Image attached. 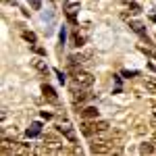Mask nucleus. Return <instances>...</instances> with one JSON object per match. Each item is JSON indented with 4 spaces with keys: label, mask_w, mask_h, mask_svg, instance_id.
<instances>
[{
    "label": "nucleus",
    "mask_w": 156,
    "mask_h": 156,
    "mask_svg": "<svg viewBox=\"0 0 156 156\" xmlns=\"http://www.w3.org/2000/svg\"><path fill=\"white\" fill-rule=\"evenodd\" d=\"M81 131H83V135L92 137V135H96V133L110 131V125H108V121H104V119H92V121H85L83 125H81Z\"/></svg>",
    "instance_id": "nucleus-1"
},
{
    "label": "nucleus",
    "mask_w": 156,
    "mask_h": 156,
    "mask_svg": "<svg viewBox=\"0 0 156 156\" xmlns=\"http://www.w3.org/2000/svg\"><path fill=\"white\" fill-rule=\"evenodd\" d=\"M44 146L48 148L52 154H65L67 150L62 148V140H60L58 135H54V133H46L44 135Z\"/></svg>",
    "instance_id": "nucleus-2"
},
{
    "label": "nucleus",
    "mask_w": 156,
    "mask_h": 156,
    "mask_svg": "<svg viewBox=\"0 0 156 156\" xmlns=\"http://www.w3.org/2000/svg\"><path fill=\"white\" fill-rule=\"evenodd\" d=\"M56 129H58V133H62L71 144H77V133H75V129H73L71 123H67V121H65V123H58Z\"/></svg>",
    "instance_id": "nucleus-3"
},
{
    "label": "nucleus",
    "mask_w": 156,
    "mask_h": 156,
    "mask_svg": "<svg viewBox=\"0 0 156 156\" xmlns=\"http://www.w3.org/2000/svg\"><path fill=\"white\" fill-rule=\"evenodd\" d=\"M73 77H75V85H81V87H92L94 85V75L87 71H79Z\"/></svg>",
    "instance_id": "nucleus-4"
},
{
    "label": "nucleus",
    "mask_w": 156,
    "mask_h": 156,
    "mask_svg": "<svg viewBox=\"0 0 156 156\" xmlns=\"http://www.w3.org/2000/svg\"><path fill=\"white\" fill-rule=\"evenodd\" d=\"M85 90H87V87H81V85L73 87V92H71V94H73V104H75V106H81L85 100L90 98V94H87Z\"/></svg>",
    "instance_id": "nucleus-5"
},
{
    "label": "nucleus",
    "mask_w": 156,
    "mask_h": 156,
    "mask_svg": "<svg viewBox=\"0 0 156 156\" xmlns=\"http://www.w3.org/2000/svg\"><path fill=\"white\" fill-rule=\"evenodd\" d=\"M65 12H67V19H69V23H77V12H79V2H73V4H67V9H65Z\"/></svg>",
    "instance_id": "nucleus-6"
},
{
    "label": "nucleus",
    "mask_w": 156,
    "mask_h": 156,
    "mask_svg": "<svg viewBox=\"0 0 156 156\" xmlns=\"http://www.w3.org/2000/svg\"><path fill=\"white\" fill-rule=\"evenodd\" d=\"M42 94H44V98L48 100V102H52V104H56L58 102V96H56V92H54V87L48 83H44L42 85Z\"/></svg>",
    "instance_id": "nucleus-7"
},
{
    "label": "nucleus",
    "mask_w": 156,
    "mask_h": 156,
    "mask_svg": "<svg viewBox=\"0 0 156 156\" xmlns=\"http://www.w3.org/2000/svg\"><path fill=\"white\" fill-rule=\"evenodd\" d=\"M85 37H87V31H79V29H75V31H73V46H75V48H81V46H83L85 44Z\"/></svg>",
    "instance_id": "nucleus-8"
},
{
    "label": "nucleus",
    "mask_w": 156,
    "mask_h": 156,
    "mask_svg": "<svg viewBox=\"0 0 156 156\" xmlns=\"http://www.w3.org/2000/svg\"><path fill=\"white\" fill-rule=\"evenodd\" d=\"M31 65H34V69H36L40 75H44V77L48 75L50 69H48V65H46V60H42V58H34V60H31Z\"/></svg>",
    "instance_id": "nucleus-9"
},
{
    "label": "nucleus",
    "mask_w": 156,
    "mask_h": 156,
    "mask_svg": "<svg viewBox=\"0 0 156 156\" xmlns=\"http://www.w3.org/2000/svg\"><path fill=\"white\" fill-rule=\"evenodd\" d=\"M129 27H131V29L135 31V34H137V36H142V37L146 40V42L150 44V40H148V36H146V29H144V25L140 23V21H129Z\"/></svg>",
    "instance_id": "nucleus-10"
},
{
    "label": "nucleus",
    "mask_w": 156,
    "mask_h": 156,
    "mask_svg": "<svg viewBox=\"0 0 156 156\" xmlns=\"http://www.w3.org/2000/svg\"><path fill=\"white\" fill-rule=\"evenodd\" d=\"M81 117H83L85 121H92V119H98V108L96 106H87L81 110Z\"/></svg>",
    "instance_id": "nucleus-11"
},
{
    "label": "nucleus",
    "mask_w": 156,
    "mask_h": 156,
    "mask_svg": "<svg viewBox=\"0 0 156 156\" xmlns=\"http://www.w3.org/2000/svg\"><path fill=\"white\" fill-rule=\"evenodd\" d=\"M156 152V146L152 142H144V144H140V154H154Z\"/></svg>",
    "instance_id": "nucleus-12"
},
{
    "label": "nucleus",
    "mask_w": 156,
    "mask_h": 156,
    "mask_svg": "<svg viewBox=\"0 0 156 156\" xmlns=\"http://www.w3.org/2000/svg\"><path fill=\"white\" fill-rule=\"evenodd\" d=\"M40 133H42V123H31L27 129V137H36Z\"/></svg>",
    "instance_id": "nucleus-13"
},
{
    "label": "nucleus",
    "mask_w": 156,
    "mask_h": 156,
    "mask_svg": "<svg viewBox=\"0 0 156 156\" xmlns=\"http://www.w3.org/2000/svg\"><path fill=\"white\" fill-rule=\"evenodd\" d=\"M144 87L150 92V94H156V77H148L144 81Z\"/></svg>",
    "instance_id": "nucleus-14"
},
{
    "label": "nucleus",
    "mask_w": 156,
    "mask_h": 156,
    "mask_svg": "<svg viewBox=\"0 0 156 156\" xmlns=\"http://www.w3.org/2000/svg\"><path fill=\"white\" fill-rule=\"evenodd\" d=\"M21 36H23V40H25V42H29V44H36V42H37V37H36L34 31H27V29H25Z\"/></svg>",
    "instance_id": "nucleus-15"
},
{
    "label": "nucleus",
    "mask_w": 156,
    "mask_h": 156,
    "mask_svg": "<svg viewBox=\"0 0 156 156\" xmlns=\"http://www.w3.org/2000/svg\"><path fill=\"white\" fill-rule=\"evenodd\" d=\"M127 9H129L131 15H140V12H142V9H140V4H137V2H129V4H127Z\"/></svg>",
    "instance_id": "nucleus-16"
},
{
    "label": "nucleus",
    "mask_w": 156,
    "mask_h": 156,
    "mask_svg": "<svg viewBox=\"0 0 156 156\" xmlns=\"http://www.w3.org/2000/svg\"><path fill=\"white\" fill-rule=\"evenodd\" d=\"M34 150H31V146L29 144H19V152L17 154H31Z\"/></svg>",
    "instance_id": "nucleus-17"
},
{
    "label": "nucleus",
    "mask_w": 156,
    "mask_h": 156,
    "mask_svg": "<svg viewBox=\"0 0 156 156\" xmlns=\"http://www.w3.org/2000/svg\"><path fill=\"white\" fill-rule=\"evenodd\" d=\"M31 50H34L36 54H40V56H46V50L42 48V46H37V42H36V44H31Z\"/></svg>",
    "instance_id": "nucleus-18"
},
{
    "label": "nucleus",
    "mask_w": 156,
    "mask_h": 156,
    "mask_svg": "<svg viewBox=\"0 0 156 156\" xmlns=\"http://www.w3.org/2000/svg\"><path fill=\"white\" fill-rule=\"evenodd\" d=\"M27 2H29V6H31L34 11H37V9L42 6V0H27Z\"/></svg>",
    "instance_id": "nucleus-19"
},
{
    "label": "nucleus",
    "mask_w": 156,
    "mask_h": 156,
    "mask_svg": "<svg viewBox=\"0 0 156 156\" xmlns=\"http://www.w3.org/2000/svg\"><path fill=\"white\" fill-rule=\"evenodd\" d=\"M71 154H81V148H79V146H75V144H73V148H71Z\"/></svg>",
    "instance_id": "nucleus-20"
},
{
    "label": "nucleus",
    "mask_w": 156,
    "mask_h": 156,
    "mask_svg": "<svg viewBox=\"0 0 156 156\" xmlns=\"http://www.w3.org/2000/svg\"><path fill=\"white\" fill-rule=\"evenodd\" d=\"M56 75H58V81H60V83H65V75H62L60 71H56Z\"/></svg>",
    "instance_id": "nucleus-21"
},
{
    "label": "nucleus",
    "mask_w": 156,
    "mask_h": 156,
    "mask_svg": "<svg viewBox=\"0 0 156 156\" xmlns=\"http://www.w3.org/2000/svg\"><path fill=\"white\" fill-rule=\"evenodd\" d=\"M150 125H152V127H154V129H156V115H154V117H152V121H150Z\"/></svg>",
    "instance_id": "nucleus-22"
},
{
    "label": "nucleus",
    "mask_w": 156,
    "mask_h": 156,
    "mask_svg": "<svg viewBox=\"0 0 156 156\" xmlns=\"http://www.w3.org/2000/svg\"><path fill=\"white\" fill-rule=\"evenodd\" d=\"M154 115H156V106H154Z\"/></svg>",
    "instance_id": "nucleus-23"
}]
</instances>
